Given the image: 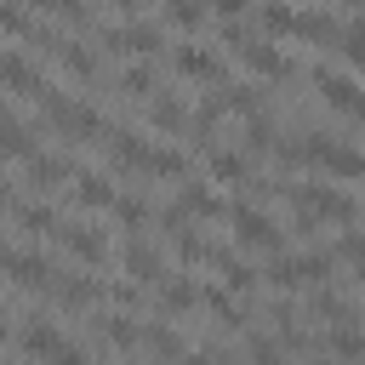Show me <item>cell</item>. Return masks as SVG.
I'll list each match as a JSON object with an SVG mask.
<instances>
[{"mask_svg":"<svg viewBox=\"0 0 365 365\" xmlns=\"http://www.w3.org/2000/svg\"><path fill=\"white\" fill-rule=\"evenodd\" d=\"M46 125L57 131V137H68V143H91V137H103L108 125H103V114L86 103V97H74V91H46Z\"/></svg>","mask_w":365,"mask_h":365,"instance_id":"obj_1","label":"cell"},{"mask_svg":"<svg viewBox=\"0 0 365 365\" xmlns=\"http://www.w3.org/2000/svg\"><path fill=\"white\" fill-rule=\"evenodd\" d=\"M228 228H234V240L251 245V251H274V257H279V245H285L279 222H274L262 205H251V200H228Z\"/></svg>","mask_w":365,"mask_h":365,"instance_id":"obj_2","label":"cell"},{"mask_svg":"<svg viewBox=\"0 0 365 365\" xmlns=\"http://www.w3.org/2000/svg\"><path fill=\"white\" fill-rule=\"evenodd\" d=\"M331 251H279L274 262H268V285H279V291H291V285H325L331 279Z\"/></svg>","mask_w":365,"mask_h":365,"instance_id":"obj_3","label":"cell"},{"mask_svg":"<svg viewBox=\"0 0 365 365\" xmlns=\"http://www.w3.org/2000/svg\"><path fill=\"white\" fill-rule=\"evenodd\" d=\"M314 91H319L331 108L365 120V80H359V74H348V68H336V63H314Z\"/></svg>","mask_w":365,"mask_h":365,"instance_id":"obj_4","label":"cell"},{"mask_svg":"<svg viewBox=\"0 0 365 365\" xmlns=\"http://www.w3.org/2000/svg\"><path fill=\"white\" fill-rule=\"evenodd\" d=\"M234 51H240V63L257 68V74H274V80H291V74H297V57H291L279 40L257 34V29H245V34L234 40Z\"/></svg>","mask_w":365,"mask_h":365,"instance_id":"obj_5","label":"cell"},{"mask_svg":"<svg viewBox=\"0 0 365 365\" xmlns=\"http://www.w3.org/2000/svg\"><path fill=\"white\" fill-rule=\"evenodd\" d=\"M0 86H6L11 97H40V103H46V91H51L46 68H40L23 46H0Z\"/></svg>","mask_w":365,"mask_h":365,"instance_id":"obj_6","label":"cell"},{"mask_svg":"<svg viewBox=\"0 0 365 365\" xmlns=\"http://www.w3.org/2000/svg\"><path fill=\"white\" fill-rule=\"evenodd\" d=\"M46 46H51V57H57L74 80H86V86H91V80L103 74V57H97V46H91L86 34H51V29H46Z\"/></svg>","mask_w":365,"mask_h":365,"instance_id":"obj_7","label":"cell"},{"mask_svg":"<svg viewBox=\"0 0 365 365\" xmlns=\"http://www.w3.org/2000/svg\"><path fill=\"white\" fill-rule=\"evenodd\" d=\"M171 68L182 80H217L222 86V57L205 46V40H171Z\"/></svg>","mask_w":365,"mask_h":365,"instance_id":"obj_8","label":"cell"},{"mask_svg":"<svg viewBox=\"0 0 365 365\" xmlns=\"http://www.w3.org/2000/svg\"><path fill=\"white\" fill-rule=\"evenodd\" d=\"M291 40H308V46H336V40H342V11H331V6H308V11H297Z\"/></svg>","mask_w":365,"mask_h":365,"instance_id":"obj_9","label":"cell"},{"mask_svg":"<svg viewBox=\"0 0 365 365\" xmlns=\"http://www.w3.org/2000/svg\"><path fill=\"white\" fill-rule=\"evenodd\" d=\"M143 114H148V125L165 131V137H182V125H188V103H182V91H171V86H160V91L143 103Z\"/></svg>","mask_w":365,"mask_h":365,"instance_id":"obj_10","label":"cell"},{"mask_svg":"<svg viewBox=\"0 0 365 365\" xmlns=\"http://www.w3.org/2000/svg\"><path fill=\"white\" fill-rule=\"evenodd\" d=\"M51 240H57L68 257H80V262H103V257H108V234L91 228V222H63Z\"/></svg>","mask_w":365,"mask_h":365,"instance_id":"obj_11","label":"cell"},{"mask_svg":"<svg viewBox=\"0 0 365 365\" xmlns=\"http://www.w3.org/2000/svg\"><path fill=\"white\" fill-rule=\"evenodd\" d=\"M68 194H74L80 205H91V211H114V200H120V188L108 182V171H91V165H80V171L68 177Z\"/></svg>","mask_w":365,"mask_h":365,"instance_id":"obj_12","label":"cell"},{"mask_svg":"<svg viewBox=\"0 0 365 365\" xmlns=\"http://www.w3.org/2000/svg\"><path fill=\"white\" fill-rule=\"evenodd\" d=\"M120 268L131 274V285H160V279H165V262H160V251H154L148 240H125Z\"/></svg>","mask_w":365,"mask_h":365,"instance_id":"obj_13","label":"cell"},{"mask_svg":"<svg viewBox=\"0 0 365 365\" xmlns=\"http://www.w3.org/2000/svg\"><path fill=\"white\" fill-rule=\"evenodd\" d=\"M17 342H23V354H29V359H46V365H51V359H57V348H63V331H57L46 314H29V319H23V331H17Z\"/></svg>","mask_w":365,"mask_h":365,"instance_id":"obj_14","label":"cell"},{"mask_svg":"<svg viewBox=\"0 0 365 365\" xmlns=\"http://www.w3.org/2000/svg\"><path fill=\"white\" fill-rule=\"evenodd\" d=\"M6 274L23 285V291H51L57 285V268L40 257V251H11V262H6Z\"/></svg>","mask_w":365,"mask_h":365,"instance_id":"obj_15","label":"cell"},{"mask_svg":"<svg viewBox=\"0 0 365 365\" xmlns=\"http://www.w3.org/2000/svg\"><path fill=\"white\" fill-rule=\"evenodd\" d=\"M0 154H11V160H23V165L40 154V143H34V125H29V120H17L6 103H0Z\"/></svg>","mask_w":365,"mask_h":365,"instance_id":"obj_16","label":"cell"},{"mask_svg":"<svg viewBox=\"0 0 365 365\" xmlns=\"http://www.w3.org/2000/svg\"><path fill=\"white\" fill-rule=\"evenodd\" d=\"M74 171H80V165H74L68 154H57V148L46 154V148H40V154L29 160V188H34V194H46V188H57V182H63V177H74Z\"/></svg>","mask_w":365,"mask_h":365,"instance_id":"obj_17","label":"cell"},{"mask_svg":"<svg viewBox=\"0 0 365 365\" xmlns=\"http://www.w3.org/2000/svg\"><path fill=\"white\" fill-rule=\"evenodd\" d=\"M205 171H211V182H245V177H251V160H245L240 148L211 143V148H205Z\"/></svg>","mask_w":365,"mask_h":365,"instance_id":"obj_18","label":"cell"},{"mask_svg":"<svg viewBox=\"0 0 365 365\" xmlns=\"http://www.w3.org/2000/svg\"><path fill=\"white\" fill-rule=\"evenodd\" d=\"M11 222H17L23 234H34V240H40V234H57V228H63V217H57V211H51L46 200H17V205H11Z\"/></svg>","mask_w":365,"mask_h":365,"instance_id":"obj_19","label":"cell"},{"mask_svg":"<svg viewBox=\"0 0 365 365\" xmlns=\"http://www.w3.org/2000/svg\"><path fill=\"white\" fill-rule=\"evenodd\" d=\"M348 74H365V11H342V40H336Z\"/></svg>","mask_w":365,"mask_h":365,"instance_id":"obj_20","label":"cell"},{"mask_svg":"<svg viewBox=\"0 0 365 365\" xmlns=\"http://www.w3.org/2000/svg\"><path fill=\"white\" fill-rule=\"evenodd\" d=\"M177 211L182 217H228V205L211 194V182H182L177 188Z\"/></svg>","mask_w":365,"mask_h":365,"instance_id":"obj_21","label":"cell"},{"mask_svg":"<svg viewBox=\"0 0 365 365\" xmlns=\"http://www.w3.org/2000/svg\"><path fill=\"white\" fill-rule=\"evenodd\" d=\"M51 297H57L63 308H86V302H97V297H103V279H91V274H57Z\"/></svg>","mask_w":365,"mask_h":365,"instance_id":"obj_22","label":"cell"},{"mask_svg":"<svg viewBox=\"0 0 365 365\" xmlns=\"http://www.w3.org/2000/svg\"><path fill=\"white\" fill-rule=\"evenodd\" d=\"M188 308H200V285L188 274H165L160 279V314H188Z\"/></svg>","mask_w":365,"mask_h":365,"instance_id":"obj_23","label":"cell"},{"mask_svg":"<svg viewBox=\"0 0 365 365\" xmlns=\"http://www.w3.org/2000/svg\"><path fill=\"white\" fill-rule=\"evenodd\" d=\"M143 348H148L154 359H165V365H177V359L188 354V348H182V336L171 331V319H148V325H143Z\"/></svg>","mask_w":365,"mask_h":365,"instance_id":"obj_24","label":"cell"},{"mask_svg":"<svg viewBox=\"0 0 365 365\" xmlns=\"http://www.w3.org/2000/svg\"><path fill=\"white\" fill-rule=\"evenodd\" d=\"M319 165H325L331 177H365V148H354V143L331 137V143H325V154H319Z\"/></svg>","mask_w":365,"mask_h":365,"instance_id":"obj_25","label":"cell"},{"mask_svg":"<svg viewBox=\"0 0 365 365\" xmlns=\"http://www.w3.org/2000/svg\"><path fill=\"white\" fill-rule=\"evenodd\" d=\"M211 268H217V285H222V291H251V285H257V268H251L245 257L211 251Z\"/></svg>","mask_w":365,"mask_h":365,"instance_id":"obj_26","label":"cell"},{"mask_svg":"<svg viewBox=\"0 0 365 365\" xmlns=\"http://www.w3.org/2000/svg\"><path fill=\"white\" fill-rule=\"evenodd\" d=\"M114 80H120V91H125V97H143V103H148V97L160 91V80H154V63H148V57L125 63V68H120Z\"/></svg>","mask_w":365,"mask_h":365,"instance_id":"obj_27","label":"cell"},{"mask_svg":"<svg viewBox=\"0 0 365 365\" xmlns=\"http://www.w3.org/2000/svg\"><path fill=\"white\" fill-rule=\"evenodd\" d=\"M103 342L120 348V354H131V348H143V325L131 314H103Z\"/></svg>","mask_w":365,"mask_h":365,"instance_id":"obj_28","label":"cell"},{"mask_svg":"<svg viewBox=\"0 0 365 365\" xmlns=\"http://www.w3.org/2000/svg\"><path fill=\"white\" fill-rule=\"evenodd\" d=\"M325 348H331L336 359H365V325H331Z\"/></svg>","mask_w":365,"mask_h":365,"instance_id":"obj_29","label":"cell"},{"mask_svg":"<svg viewBox=\"0 0 365 365\" xmlns=\"http://www.w3.org/2000/svg\"><path fill=\"white\" fill-rule=\"evenodd\" d=\"M114 217H120V222L131 228V240H137V234H143V222H154V205H148L143 194H120V200H114Z\"/></svg>","mask_w":365,"mask_h":365,"instance_id":"obj_30","label":"cell"},{"mask_svg":"<svg viewBox=\"0 0 365 365\" xmlns=\"http://www.w3.org/2000/svg\"><path fill=\"white\" fill-rule=\"evenodd\" d=\"M245 354H251V365H291L285 348H279L268 331H251V336H245Z\"/></svg>","mask_w":365,"mask_h":365,"instance_id":"obj_31","label":"cell"},{"mask_svg":"<svg viewBox=\"0 0 365 365\" xmlns=\"http://www.w3.org/2000/svg\"><path fill=\"white\" fill-rule=\"evenodd\" d=\"M205 17H211L205 6H165V11H160V23H171V29H182V34H188V29H200Z\"/></svg>","mask_w":365,"mask_h":365,"instance_id":"obj_32","label":"cell"},{"mask_svg":"<svg viewBox=\"0 0 365 365\" xmlns=\"http://www.w3.org/2000/svg\"><path fill=\"white\" fill-rule=\"evenodd\" d=\"M51 365H91V354H86V348H80V342H63V348H57V359H51Z\"/></svg>","mask_w":365,"mask_h":365,"instance_id":"obj_33","label":"cell"},{"mask_svg":"<svg viewBox=\"0 0 365 365\" xmlns=\"http://www.w3.org/2000/svg\"><path fill=\"white\" fill-rule=\"evenodd\" d=\"M177 365H222V354H211V348H188Z\"/></svg>","mask_w":365,"mask_h":365,"instance_id":"obj_34","label":"cell"},{"mask_svg":"<svg viewBox=\"0 0 365 365\" xmlns=\"http://www.w3.org/2000/svg\"><path fill=\"white\" fill-rule=\"evenodd\" d=\"M354 279H359V285H365V257H359V262H354Z\"/></svg>","mask_w":365,"mask_h":365,"instance_id":"obj_35","label":"cell"},{"mask_svg":"<svg viewBox=\"0 0 365 365\" xmlns=\"http://www.w3.org/2000/svg\"><path fill=\"white\" fill-rule=\"evenodd\" d=\"M314 365H348V359H336V354H325V359H314Z\"/></svg>","mask_w":365,"mask_h":365,"instance_id":"obj_36","label":"cell"},{"mask_svg":"<svg viewBox=\"0 0 365 365\" xmlns=\"http://www.w3.org/2000/svg\"><path fill=\"white\" fill-rule=\"evenodd\" d=\"M6 262H11V245H0V268H6Z\"/></svg>","mask_w":365,"mask_h":365,"instance_id":"obj_37","label":"cell"},{"mask_svg":"<svg viewBox=\"0 0 365 365\" xmlns=\"http://www.w3.org/2000/svg\"><path fill=\"white\" fill-rule=\"evenodd\" d=\"M0 336H6V302H0Z\"/></svg>","mask_w":365,"mask_h":365,"instance_id":"obj_38","label":"cell"}]
</instances>
